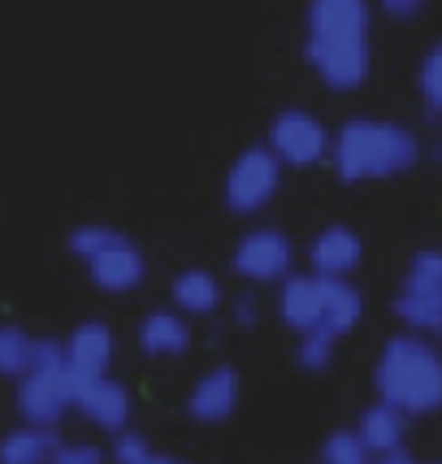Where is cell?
Masks as SVG:
<instances>
[{
	"label": "cell",
	"mask_w": 442,
	"mask_h": 464,
	"mask_svg": "<svg viewBox=\"0 0 442 464\" xmlns=\"http://www.w3.org/2000/svg\"><path fill=\"white\" fill-rule=\"evenodd\" d=\"M364 261V243L351 226H325L308 243V274L317 278H351Z\"/></svg>",
	"instance_id": "obj_11"
},
{
	"label": "cell",
	"mask_w": 442,
	"mask_h": 464,
	"mask_svg": "<svg viewBox=\"0 0 442 464\" xmlns=\"http://www.w3.org/2000/svg\"><path fill=\"white\" fill-rule=\"evenodd\" d=\"M334 347H339V339H334V334H325V330H308V334H300L295 356H300L303 369L322 373V369H330V364H334Z\"/></svg>",
	"instance_id": "obj_24"
},
{
	"label": "cell",
	"mask_w": 442,
	"mask_h": 464,
	"mask_svg": "<svg viewBox=\"0 0 442 464\" xmlns=\"http://www.w3.org/2000/svg\"><path fill=\"white\" fill-rule=\"evenodd\" d=\"M278 322L295 334L322 330V278L317 274H291L278 286Z\"/></svg>",
	"instance_id": "obj_15"
},
{
	"label": "cell",
	"mask_w": 442,
	"mask_h": 464,
	"mask_svg": "<svg viewBox=\"0 0 442 464\" xmlns=\"http://www.w3.org/2000/svg\"><path fill=\"white\" fill-rule=\"evenodd\" d=\"M378 400L399 408L403 417H429L442 408V347L421 334L386 339L378 369H373Z\"/></svg>",
	"instance_id": "obj_3"
},
{
	"label": "cell",
	"mask_w": 442,
	"mask_h": 464,
	"mask_svg": "<svg viewBox=\"0 0 442 464\" xmlns=\"http://www.w3.org/2000/svg\"><path fill=\"white\" fill-rule=\"evenodd\" d=\"M390 22H412L425 14V0H373Z\"/></svg>",
	"instance_id": "obj_27"
},
{
	"label": "cell",
	"mask_w": 442,
	"mask_h": 464,
	"mask_svg": "<svg viewBox=\"0 0 442 464\" xmlns=\"http://www.w3.org/2000/svg\"><path fill=\"white\" fill-rule=\"evenodd\" d=\"M74 408H79L87 421L104 430V434H121V430H130V391L118 382V378H96V382L79 386V395H74Z\"/></svg>",
	"instance_id": "obj_12"
},
{
	"label": "cell",
	"mask_w": 442,
	"mask_h": 464,
	"mask_svg": "<svg viewBox=\"0 0 442 464\" xmlns=\"http://www.w3.org/2000/svg\"><path fill=\"white\" fill-rule=\"evenodd\" d=\"M303 61L330 92H360L373 70V0H308Z\"/></svg>",
	"instance_id": "obj_1"
},
{
	"label": "cell",
	"mask_w": 442,
	"mask_h": 464,
	"mask_svg": "<svg viewBox=\"0 0 442 464\" xmlns=\"http://www.w3.org/2000/svg\"><path fill=\"white\" fill-rule=\"evenodd\" d=\"M395 317L408 325V334L442 339V247H421L395 291Z\"/></svg>",
	"instance_id": "obj_5"
},
{
	"label": "cell",
	"mask_w": 442,
	"mask_h": 464,
	"mask_svg": "<svg viewBox=\"0 0 442 464\" xmlns=\"http://www.w3.org/2000/svg\"><path fill=\"white\" fill-rule=\"evenodd\" d=\"M239 395H243V378L235 364H213L208 373L196 378L191 395H187V417L200 425H221L235 417L239 408Z\"/></svg>",
	"instance_id": "obj_10"
},
{
	"label": "cell",
	"mask_w": 442,
	"mask_h": 464,
	"mask_svg": "<svg viewBox=\"0 0 442 464\" xmlns=\"http://www.w3.org/2000/svg\"><path fill=\"white\" fill-rule=\"evenodd\" d=\"M148 456H152V447H148V439H143L139 430L113 434V447H109V460L113 464H143Z\"/></svg>",
	"instance_id": "obj_25"
},
{
	"label": "cell",
	"mask_w": 442,
	"mask_h": 464,
	"mask_svg": "<svg viewBox=\"0 0 442 464\" xmlns=\"http://www.w3.org/2000/svg\"><path fill=\"white\" fill-rule=\"evenodd\" d=\"M264 148L278 157V165L286 169H308V165H322L330 157V130L317 113L308 109H282L278 118L269 121V140Z\"/></svg>",
	"instance_id": "obj_8"
},
{
	"label": "cell",
	"mask_w": 442,
	"mask_h": 464,
	"mask_svg": "<svg viewBox=\"0 0 442 464\" xmlns=\"http://www.w3.org/2000/svg\"><path fill=\"white\" fill-rule=\"evenodd\" d=\"M425 143L412 126L386 118H347L330 130V165L342 182H382L417 169Z\"/></svg>",
	"instance_id": "obj_2"
},
{
	"label": "cell",
	"mask_w": 442,
	"mask_h": 464,
	"mask_svg": "<svg viewBox=\"0 0 442 464\" xmlns=\"http://www.w3.org/2000/svg\"><path fill=\"white\" fill-rule=\"evenodd\" d=\"M135 343L152 361H178L191 352V322L174 308H152L135 330Z\"/></svg>",
	"instance_id": "obj_14"
},
{
	"label": "cell",
	"mask_w": 442,
	"mask_h": 464,
	"mask_svg": "<svg viewBox=\"0 0 442 464\" xmlns=\"http://www.w3.org/2000/svg\"><path fill=\"white\" fill-rule=\"evenodd\" d=\"M53 464H104V447L96 443H61Z\"/></svg>",
	"instance_id": "obj_26"
},
{
	"label": "cell",
	"mask_w": 442,
	"mask_h": 464,
	"mask_svg": "<svg viewBox=\"0 0 442 464\" xmlns=\"http://www.w3.org/2000/svg\"><path fill=\"white\" fill-rule=\"evenodd\" d=\"M322 464H373V456L356 439V430H334L322 443Z\"/></svg>",
	"instance_id": "obj_23"
},
{
	"label": "cell",
	"mask_w": 442,
	"mask_h": 464,
	"mask_svg": "<svg viewBox=\"0 0 442 464\" xmlns=\"http://www.w3.org/2000/svg\"><path fill=\"white\" fill-rule=\"evenodd\" d=\"M143 464H187V460H174V456H157V451H152Z\"/></svg>",
	"instance_id": "obj_30"
},
{
	"label": "cell",
	"mask_w": 442,
	"mask_h": 464,
	"mask_svg": "<svg viewBox=\"0 0 442 464\" xmlns=\"http://www.w3.org/2000/svg\"><path fill=\"white\" fill-rule=\"evenodd\" d=\"M291 265H295V243L278 226H252V230H243V239L235 243V256H230V269L252 286H274V283L282 286L295 274Z\"/></svg>",
	"instance_id": "obj_7"
},
{
	"label": "cell",
	"mask_w": 442,
	"mask_h": 464,
	"mask_svg": "<svg viewBox=\"0 0 442 464\" xmlns=\"http://www.w3.org/2000/svg\"><path fill=\"white\" fill-rule=\"evenodd\" d=\"M70 408H74V400H70V382H65V343L61 339H35L31 373L18 382L22 425L57 430Z\"/></svg>",
	"instance_id": "obj_4"
},
{
	"label": "cell",
	"mask_w": 442,
	"mask_h": 464,
	"mask_svg": "<svg viewBox=\"0 0 442 464\" xmlns=\"http://www.w3.org/2000/svg\"><path fill=\"white\" fill-rule=\"evenodd\" d=\"M356 439L369 447V456H386V451H399L403 439H408V417H403L399 408L390 404H369L360 412V421H356Z\"/></svg>",
	"instance_id": "obj_18"
},
{
	"label": "cell",
	"mask_w": 442,
	"mask_h": 464,
	"mask_svg": "<svg viewBox=\"0 0 442 464\" xmlns=\"http://www.w3.org/2000/svg\"><path fill=\"white\" fill-rule=\"evenodd\" d=\"M364 317V295L347 278H322V330L325 334H351Z\"/></svg>",
	"instance_id": "obj_17"
},
{
	"label": "cell",
	"mask_w": 442,
	"mask_h": 464,
	"mask_svg": "<svg viewBox=\"0 0 442 464\" xmlns=\"http://www.w3.org/2000/svg\"><path fill=\"white\" fill-rule=\"evenodd\" d=\"M373 464H421L408 447H399V451H386V456H373Z\"/></svg>",
	"instance_id": "obj_29"
},
{
	"label": "cell",
	"mask_w": 442,
	"mask_h": 464,
	"mask_svg": "<svg viewBox=\"0 0 442 464\" xmlns=\"http://www.w3.org/2000/svg\"><path fill=\"white\" fill-rule=\"evenodd\" d=\"M434 161H442V140H434Z\"/></svg>",
	"instance_id": "obj_31"
},
{
	"label": "cell",
	"mask_w": 442,
	"mask_h": 464,
	"mask_svg": "<svg viewBox=\"0 0 442 464\" xmlns=\"http://www.w3.org/2000/svg\"><path fill=\"white\" fill-rule=\"evenodd\" d=\"M417 96H421L429 118H442V40L417 65Z\"/></svg>",
	"instance_id": "obj_21"
},
{
	"label": "cell",
	"mask_w": 442,
	"mask_h": 464,
	"mask_svg": "<svg viewBox=\"0 0 442 464\" xmlns=\"http://www.w3.org/2000/svg\"><path fill=\"white\" fill-rule=\"evenodd\" d=\"M57 430H40V425H18L0 439V464H53L57 456Z\"/></svg>",
	"instance_id": "obj_19"
},
{
	"label": "cell",
	"mask_w": 442,
	"mask_h": 464,
	"mask_svg": "<svg viewBox=\"0 0 442 464\" xmlns=\"http://www.w3.org/2000/svg\"><path fill=\"white\" fill-rule=\"evenodd\" d=\"M118 339L104 322H79L65 339V382H70V400L79 395V386L109 378V364H113Z\"/></svg>",
	"instance_id": "obj_9"
},
{
	"label": "cell",
	"mask_w": 442,
	"mask_h": 464,
	"mask_svg": "<svg viewBox=\"0 0 442 464\" xmlns=\"http://www.w3.org/2000/svg\"><path fill=\"white\" fill-rule=\"evenodd\" d=\"M256 322H261V300H256V295H239V300H235V325L252 330Z\"/></svg>",
	"instance_id": "obj_28"
},
{
	"label": "cell",
	"mask_w": 442,
	"mask_h": 464,
	"mask_svg": "<svg viewBox=\"0 0 442 464\" xmlns=\"http://www.w3.org/2000/svg\"><path fill=\"white\" fill-rule=\"evenodd\" d=\"M121 239H126V235H121V230H113V226L87 222V226H74V230H70V252L87 265V261H96L101 252H109L113 243H121Z\"/></svg>",
	"instance_id": "obj_22"
},
{
	"label": "cell",
	"mask_w": 442,
	"mask_h": 464,
	"mask_svg": "<svg viewBox=\"0 0 442 464\" xmlns=\"http://www.w3.org/2000/svg\"><path fill=\"white\" fill-rule=\"evenodd\" d=\"M31 356H35V339L22 325H0V378H26L31 373Z\"/></svg>",
	"instance_id": "obj_20"
},
{
	"label": "cell",
	"mask_w": 442,
	"mask_h": 464,
	"mask_svg": "<svg viewBox=\"0 0 442 464\" xmlns=\"http://www.w3.org/2000/svg\"><path fill=\"white\" fill-rule=\"evenodd\" d=\"M87 274H91V283L101 286L104 295H130L148 278V261H143V252L135 243L121 239L109 252H101L96 261H87Z\"/></svg>",
	"instance_id": "obj_13"
},
{
	"label": "cell",
	"mask_w": 442,
	"mask_h": 464,
	"mask_svg": "<svg viewBox=\"0 0 442 464\" xmlns=\"http://www.w3.org/2000/svg\"><path fill=\"white\" fill-rule=\"evenodd\" d=\"M282 191V165L278 157L256 143V148H243L239 157L226 169V182H221V196H226V208L235 218H256L269 204L278 200Z\"/></svg>",
	"instance_id": "obj_6"
},
{
	"label": "cell",
	"mask_w": 442,
	"mask_h": 464,
	"mask_svg": "<svg viewBox=\"0 0 442 464\" xmlns=\"http://www.w3.org/2000/svg\"><path fill=\"white\" fill-rule=\"evenodd\" d=\"M169 300H174V313H182L191 322V317H213L226 295H221L217 274H208V269H182V274H174V283H169Z\"/></svg>",
	"instance_id": "obj_16"
}]
</instances>
